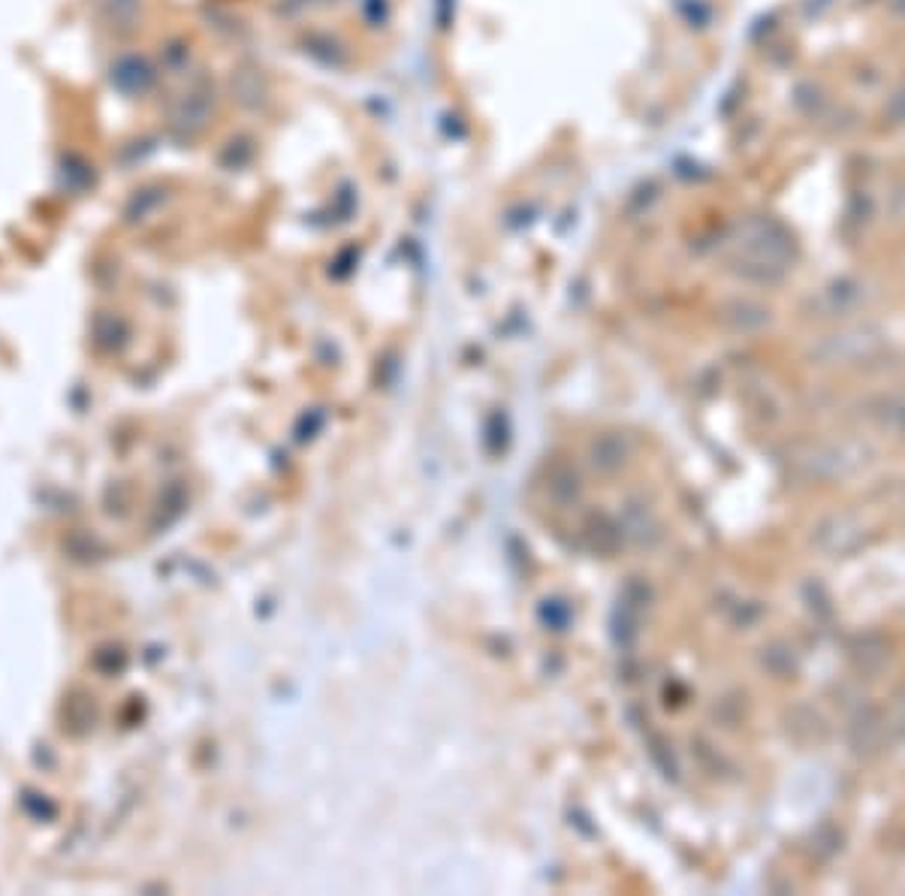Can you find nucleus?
Listing matches in <instances>:
<instances>
[{
	"instance_id": "nucleus-2",
	"label": "nucleus",
	"mask_w": 905,
	"mask_h": 896,
	"mask_svg": "<svg viewBox=\"0 0 905 896\" xmlns=\"http://www.w3.org/2000/svg\"><path fill=\"white\" fill-rule=\"evenodd\" d=\"M136 10H139V0H112V13L121 22V28H130V22L136 19Z\"/></svg>"
},
{
	"instance_id": "nucleus-1",
	"label": "nucleus",
	"mask_w": 905,
	"mask_h": 896,
	"mask_svg": "<svg viewBox=\"0 0 905 896\" xmlns=\"http://www.w3.org/2000/svg\"><path fill=\"white\" fill-rule=\"evenodd\" d=\"M112 82H115L121 91H142L145 82H148V67H145V61H139V58H124V61H118L115 70H112Z\"/></svg>"
}]
</instances>
